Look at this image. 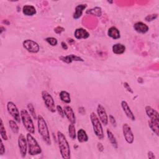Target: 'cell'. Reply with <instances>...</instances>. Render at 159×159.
Instances as JSON below:
<instances>
[{
	"label": "cell",
	"mask_w": 159,
	"mask_h": 159,
	"mask_svg": "<svg viewBox=\"0 0 159 159\" xmlns=\"http://www.w3.org/2000/svg\"><path fill=\"white\" fill-rule=\"evenodd\" d=\"M57 141L61 157L63 159H70L71 158L70 145L65 135L60 131L57 132Z\"/></svg>",
	"instance_id": "6da1fadb"
},
{
	"label": "cell",
	"mask_w": 159,
	"mask_h": 159,
	"mask_svg": "<svg viewBox=\"0 0 159 159\" xmlns=\"http://www.w3.org/2000/svg\"><path fill=\"white\" fill-rule=\"evenodd\" d=\"M37 120L38 132L39 135H40L42 139L45 143H46L47 145H50L52 143L51 139H50L48 128L45 120L44 119L42 116L38 115Z\"/></svg>",
	"instance_id": "7a4b0ae2"
},
{
	"label": "cell",
	"mask_w": 159,
	"mask_h": 159,
	"mask_svg": "<svg viewBox=\"0 0 159 159\" xmlns=\"http://www.w3.org/2000/svg\"><path fill=\"white\" fill-rule=\"evenodd\" d=\"M26 139L28 145V153L30 155H37L42 153V148L37 140L33 137L32 134L27 133Z\"/></svg>",
	"instance_id": "3957f363"
},
{
	"label": "cell",
	"mask_w": 159,
	"mask_h": 159,
	"mask_svg": "<svg viewBox=\"0 0 159 159\" xmlns=\"http://www.w3.org/2000/svg\"><path fill=\"white\" fill-rule=\"evenodd\" d=\"M20 114L21 121L26 130L32 134H35V127L32 119V116L29 112L26 109H22L20 110Z\"/></svg>",
	"instance_id": "277c9868"
},
{
	"label": "cell",
	"mask_w": 159,
	"mask_h": 159,
	"mask_svg": "<svg viewBox=\"0 0 159 159\" xmlns=\"http://www.w3.org/2000/svg\"><path fill=\"white\" fill-rule=\"evenodd\" d=\"M89 117H90V120H91V122L92 124V126H93V129L94 134L98 138V139L102 140L104 137L103 129H102L101 122L100 120L99 119L97 114H96L94 112H92L90 114Z\"/></svg>",
	"instance_id": "5b68a950"
},
{
	"label": "cell",
	"mask_w": 159,
	"mask_h": 159,
	"mask_svg": "<svg viewBox=\"0 0 159 159\" xmlns=\"http://www.w3.org/2000/svg\"><path fill=\"white\" fill-rule=\"evenodd\" d=\"M41 96L47 109L52 113L55 112L57 111L56 106L52 95L48 91L43 90L41 93Z\"/></svg>",
	"instance_id": "8992f818"
},
{
	"label": "cell",
	"mask_w": 159,
	"mask_h": 159,
	"mask_svg": "<svg viewBox=\"0 0 159 159\" xmlns=\"http://www.w3.org/2000/svg\"><path fill=\"white\" fill-rule=\"evenodd\" d=\"M7 110L11 117L17 122L20 123L21 120L20 114L16 105L12 101H8L7 103Z\"/></svg>",
	"instance_id": "52a82bcc"
},
{
	"label": "cell",
	"mask_w": 159,
	"mask_h": 159,
	"mask_svg": "<svg viewBox=\"0 0 159 159\" xmlns=\"http://www.w3.org/2000/svg\"><path fill=\"white\" fill-rule=\"evenodd\" d=\"M23 47L29 52L37 53L40 50L39 45L31 39H26L22 42Z\"/></svg>",
	"instance_id": "ba28073f"
},
{
	"label": "cell",
	"mask_w": 159,
	"mask_h": 159,
	"mask_svg": "<svg viewBox=\"0 0 159 159\" xmlns=\"http://www.w3.org/2000/svg\"><path fill=\"white\" fill-rule=\"evenodd\" d=\"M18 147L19 148L20 155L22 158H24L26 156L27 152V139L23 134H20L18 137Z\"/></svg>",
	"instance_id": "9c48e42d"
},
{
	"label": "cell",
	"mask_w": 159,
	"mask_h": 159,
	"mask_svg": "<svg viewBox=\"0 0 159 159\" xmlns=\"http://www.w3.org/2000/svg\"><path fill=\"white\" fill-rule=\"evenodd\" d=\"M122 133L126 142L132 144L134 141V135L130 126L127 123L123 124L122 125Z\"/></svg>",
	"instance_id": "30bf717a"
},
{
	"label": "cell",
	"mask_w": 159,
	"mask_h": 159,
	"mask_svg": "<svg viewBox=\"0 0 159 159\" xmlns=\"http://www.w3.org/2000/svg\"><path fill=\"white\" fill-rule=\"evenodd\" d=\"M96 111H97V116L99 119L100 120L101 122L104 125H107L108 124L109 119H108V116L107 114V112L104 107L101 104H98L97 106Z\"/></svg>",
	"instance_id": "8fae6325"
},
{
	"label": "cell",
	"mask_w": 159,
	"mask_h": 159,
	"mask_svg": "<svg viewBox=\"0 0 159 159\" xmlns=\"http://www.w3.org/2000/svg\"><path fill=\"white\" fill-rule=\"evenodd\" d=\"M64 114L68 121L71 123L75 124L76 123V116L75 112L72 109V107L70 106H66L63 107Z\"/></svg>",
	"instance_id": "7c38bea8"
},
{
	"label": "cell",
	"mask_w": 159,
	"mask_h": 159,
	"mask_svg": "<svg viewBox=\"0 0 159 159\" xmlns=\"http://www.w3.org/2000/svg\"><path fill=\"white\" fill-rule=\"evenodd\" d=\"M120 105H121V107L123 110V111L124 112L125 116L131 120L134 121L135 120V117L133 113V112L132 111L130 106H129L128 103L127 102V101L123 100L121 101L120 102Z\"/></svg>",
	"instance_id": "4fadbf2b"
},
{
	"label": "cell",
	"mask_w": 159,
	"mask_h": 159,
	"mask_svg": "<svg viewBox=\"0 0 159 159\" xmlns=\"http://www.w3.org/2000/svg\"><path fill=\"white\" fill-rule=\"evenodd\" d=\"M59 59L67 64L71 63L73 61H84V60L81 57L74 54H70L66 56H60Z\"/></svg>",
	"instance_id": "5bb4252c"
},
{
	"label": "cell",
	"mask_w": 159,
	"mask_h": 159,
	"mask_svg": "<svg viewBox=\"0 0 159 159\" xmlns=\"http://www.w3.org/2000/svg\"><path fill=\"white\" fill-rule=\"evenodd\" d=\"M145 111L150 120H159V114L158 111L152 108L150 106H146L145 107Z\"/></svg>",
	"instance_id": "9a60e30c"
},
{
	"label": "cell",
	"mask_w": 159,
	"mask_h": 159,
	"mask_svg": "<svg viewBox=\"0 0 159 159\" xmlns=\"http://www.w3.org/2000/svg\"><path fill=\"white\" fill-rule=\"evenodd\" d=\"M74 36L76 39H86L89 37V32L84 28H77L74 32Z\"/></svg>",
	"instance_id": "2e32d148"
},
{
	"label": "cell",
	"mask_w": 159,
	"mask_h": 159,
	"mask_svg": "<svg viewBox=\"0 0 159 159\" xmlns=\"http://www.w3.org/2000/svg\"><path fill=\"white\" fill-rule=\"evenodd\" d=\"M133 27L137 32L140 34H145L149 30L148 26L142 22H137L134 24Z\"/></svg>",
	"instance_id": "e0dca14e"
},
{
	"label": "cell",
	"mask_w": 159,
	"mask_h": 159,
	"mask_svg": "<svg viewBox=\"0 0 159 159\" xmlns=\"http://www.w3.org/2000/svg\"><path fill=\"white\" fill-rule=\"evenodd\" d=\"M107 35L109 37L112 38L114 40L119 39L120 37L119 30L114 26H112L110 28H109L107 30Z\"/></svg>",
	"instance_id": "ac0fdd59"
},
{
	"label": "cell",
	"mask_w": 159,
	"mask_h": 159,
	"mask_svg": "<svg viewBox=\"0 0 159 159\" xmlns=\"http://www.w3.org/2000/svg\"><path fill=\"white\" fill-rule=\"evenodd\" d=\"M76 137L80 143H84L88 141L89 137L86 132L83 129H80L76 133Z\"/></svg>",
	"instance_id": "d6986e66"
},
{
	"label": "cell",
	"mask_w": 159,
	"mask_h": 159,
	"mask_svg": "<svg viewBox=\"0 0 159 159\" xmlns=\"http://www.w3.org/2000/svg\"><path fill=\"white\" fill-rule=\"evenodd\" d=\"M87 7V4H78L75 7V12L73 15V17L75 19H79L83 14V11Z\"/></svg>",
	"instance_id": "ffe728a7"
},
{
	"label": "cell",
	"mask_w": 159,
	"mask_h": 159,
	"mask_svg": "<svg viewBox=\"0 0 159 159\" xmlns=\"http://www.w3.org/2000/svg\"><path fill=\"white\" fill-rule=\"evenodd\" d=\"M22 12L27 16H32L37 13L35 7L32 5H25L22 7Z\"/></svg>",
	"instance_id": "44dd1931"
},
{
	"label": "cell",
	"mask_w": 159,
	"mask_h": 159,
	"mask_svg": "<svg viewBox=\"0 0 159 159\" xmlns=\"http://www.w3.org/2000/svg\"><path fill=\"white\" fill-rule=\"evenodd\" d=\"M125 46L122 43H115L112 46V50L114 54L121 55L125 51Z\"/></svg>",
	"instance_id": "7402d4cb"
},
{
	"label": "cell",
	"mask_w": 159,
	"mask_h": 159,
	"mask_svg": "<svg viewBox=\"0 0 159 159\" xmlns=\"http://www.w3.org/2000/svg\"><path fill=\"white\" fill-rule=\"evenodd\" d=\"M148 126L152 130V131L156 134L157 136L159 135V120H149L148 121Z\"/></svg>",
	"instance_id": "603a6c76"
},
{
	"label": "cell",
	"mask_w": 159,
	"mask_h": 159,
	"mask_svg": "<svg viewBox=\"0 0 159 159\" xmlns=\"http://www.w3.org/2000/svg\"><path fill=\"white\" fill-rule=\"evenodd\" d=\"M106 134H107V138H108L109 141L110 142L111 144L112 145V147L114 148L117 149L118 148V143H117V141L114 134L112 133V132L109 129H107Z\"/></svg>",
	"instance_id": "cb8c5ba5"
},
{
	"label": "cell",
	"mask_w": 159,
	"mask_h": 159,
	"mask_svg": "<svg viewBox=\"0 0 159 159\" xmlns=\"http://www.w3.org/2000/svg\"><path fill=\"white\" fill-rule=\"evenodd\" d=\"M60 98L61 101L66 104H70L71 102V97L70 94L66 91H61L59 94Z\"/></svg>",
	"instance_id": "d4e9b609"
},
{
	"label": "cell",
	"mask_w": 159,
	"mask_h": 159,
	"mask_svg": "<svg viewBox=\"0 0 159 159\" xmlns=\"http://www.w3.org/2000/svg\"><path fill=\"white\" fill-rule=\"evenodd\" d=\"M86 14L93 15L96 17H101L102 15V10L100 7H95L94 8L87 10L86 11Z\"/></svg>",
	"instance_id": "484cf974"
},
{
	"label": "cell",
	"mask_w": 159,
	"mask_h": 159,
	"mask_svg": "<svg viewBox=\"0 0 159 159\" xmlns=\"http://www.w3.org/2000/svg\"><path fill=\"white\" fill-rule=\"evenodd\" d=\"M68 134L72 140H75L76 138V128L74 124L70 123L68 125Z\"/></svg>",
	"instance_id": "4316f807"
},
{
	"label": "cell",
	"mask_w": 159,
	"mask_h": 159,
	"mask_svg": "<svg viewBox=\"0 0 159 159\" xmlns=\"http://www.w3.org/2000/svg\"><path fill=\"white\" fill-rule=\"evenodd\" d=\"M9 127L12 130V132L15 134H17L19 133V128L18 125L17 124V122L15 120H9Z\"/></svg>",
	"instance_id": "83f0119b"
},
{
	"label": "cell",
	"mask_w": 159,
	"mask_h": 159,
	"mask_svg": "<svg viewBox=\"0 0 159 159\" xmlns=\"http://www.w3.org/2000/svg\"><path fill=\"white\" fill-rule=\"evenodd\" d=\"M0 134H1V139L2 140H7L8 137H7L6 130L5 129V127H4V125L2 119H1V120H0Z\"/></svg>",
	"instance_id": "f1b7e54d"
},
{
	"label": "cell",
	"mask_w": 159,
	"mask_h": 159,
	"mask_svg": "<svg viewBox=\"0 0 159 159\" xmlns=\"http://www.w3.org/2000/svg\"><path fill=\"white\" fill-rule=\"evenodd\" d=\"M27 107L29 110V112L30 114V116H32V117L35 120H37V116L36 114L35 108H34L33 104L32 103H29L27 104Z\"/></svg>",
	"instance_id": "f546056e"
},
{
	"label": "cell",
	"mask_w": 159,
	"mask_h": 159,
	"mask_svg": "<svg viewBox=\"0 0 159 159\" xmlns=\"http://www.w3.org/2000/svg\"><path fill=\"white\" fill-rule=\"evenodd\" d=\"M45 40L52 46H55L58 43V40L56 38L53 37H48L45 39Z\"/></svg>",
	"instance_id": "4dcf8cb0"
},
{
	"label": "cell",
	"mask_w": 159,
	"mask_h": 159,
	"mask_svg": "<svg viewBox=\"0 0 159 159\" xmlns=\"http://www.w3.org/2000/svg\"><path fill=\"white\" fill-rule=\"evenodd\" d=\"M157 17H158V14H152L147 15L145 17V20L147 22H151L156 19Z\"/></svg>",
	"instance_id": "1f68e13d"
},
{
	"label": "cell",
	"mask_w": 159,
	"mask_h": 159,
	"mask_svg": "<svg viewBox=\"0 0 159 159\" xmlns=\"http://www.w3.org/2000/svg\"><path fill=\"white\" fill-rule=\"evenodd\" d=\"M108 119H109V122L111 123V124L114 127H117V122L116 120L115 119V117L112 115V114H109Z\"/></svg>",
	"instance_id": "d6a6232c"
},
{
	"label": "cell",
	"mask_w": 159,
	"mask_h": 159,
	"mask_svg": "<svg viewBox=\"0 0 159 159\" xmlns=\"http://www.w3.org/2000/svg\"><path fill=\"white\" fill-rule=\"evenodd\" d=\"M56 109L58 113V114L61 117H65V114H64V111L63 109L61 107V106L60 105H57L56 106Z\"/></svg>",
	"instance_id": "836d02e7"
},
{
	"label": "cell",
	"mask_w": 159,
	"mask_h": 159,
	"mask_svg": "<svg viewBox=\"0 0 159 159\" xmlns=\"http://www.w3.org/2000/svg\"><path fill=\"white\" fill-rule=\"evenodd\" d=\"M123 86H124V87L125 88V89H127V91L128 92H129L130 93H132V94L134 93V91H133L132 89L131 88V87L130 86V85L129 84V83H128L127 82H124V83H123Z\"/></svg>",
	"instance_id": "e575fe53"
},
{
	"label": "cell",
	"mask_w": 159,
	"mask_h": 159,
	"mask_svg": "<svg viewBox=\"0 0 159 159\" xmlns=\"http://www.w3.org/2000/svg\"><path fill=\"white\" fill-rule=\"evenodd\" d=\"M5 153V147L4 146L3 142H2V139H1V146H0V155H2Z\"/></svg>",
	"instance_id": "d590c367"
},
{
	"label": "cell",
	"mask_w": 159,
	"mask_h": 159,
	"mask_svg": "<svg viewBox=\"0 0 159 159\" xmlns=\"http://www.w3.org/2000/svg\"><path fill=\"white\" fill-rule=\"evenodd\" d=\"M55 32L57 33V34H61L62 32H63L65 30V29L62 27H60V26H58L57 27H56L55 29H54Z\"/></svg>",
	"instance_id": "8d00e7d4"
},
{
	"label": "cell",
	"mask_w": 159,
	"mask_h": 159,
	"mask_svg": "<svg viewBox=\"0 0 159 159\" xmlns=\"http://www.w3.org/2000/svg\"><path fill=\"white\" fill-rule=\"evenodd\" d=\"M97 148L98 149V151L100 152H102L104 151V146L101 142H98L97 143Z\"/></svg>",
	"instance_id": "74e56055"
},
{
	"label": "cell",
	"mask_w": 159,
	"mask_h": 159,
	"mask_svg": "<svg viewBox=\"0 0 159 159\" xmlns=\"http://www.w3.org/2000/svg\"><path fill=\"white\" fill-rule=\"evenodd\" d=\"M147 156H148V158H149V159H155V156L154 155V153L152 151H148V152Z\"/></svg>",
	"instance_id": "f35d334b"
},
{
	"label": "cell",
	"mask_w": 159,
	"mask_h": 159,
	"mask_svg": "<svg viewBox=\"0 0 159 159\" xmlns=\"http://www.w3.org/2000/svg\"><path fill=\"white\" fill-rule=\"evenodd\" d=\"M61 48L63 49V50H67L68 47V45L65 42H61Z\"/></svg>",
	"instance_id": "ab89813d"
},
{
	"label": "cell",
	"mask_w": 159,
	"mask_h": 159,
	"mask_svg": "<svg viewBox=\"0 0 159 159\" xmlns=\"http://www.w3.org/2000/svg\"><path fill=\"white\" fill-rule=\"evenodd\" d=\"M79 112L81 114H85V110L84 108L83 107H79Z\"/></svg>",
	"instance_id": "60d3db41"
},
{
	"label": "cell",
	"mask_w": 159,
	"mask_h": 159,
	"mask_svg": "<svg viewBox=\"0 0 159 159\" xmlns=\"http://www.w3.org/2000/svg\"><path fill=\"white\" fill-rule=\"evenodd\" d=\"M137 82H138L139 83H142L143 82V78H141V77H139L138 79H137Z\"/></svg>",
	"instance_id": "b9f144b4"
},
{
	"label": "cell",
	"mask_w": 159,
	"mask_h": 159,
	"mask_svg": "<svg viewBox=\"0 0 159 159\" xmlns=\"http://www.w3.org/2000/svg\"><path fill=\"white\" fill-rule=\"evenodd\" d=\"M0 29H1V30H0V33H1V34H2V32H3L4 30H6V29H5L4 27H2V26H1Z\"/></svg>",
	"instance_id": "7bdbcfd3"
}]
</instances>
